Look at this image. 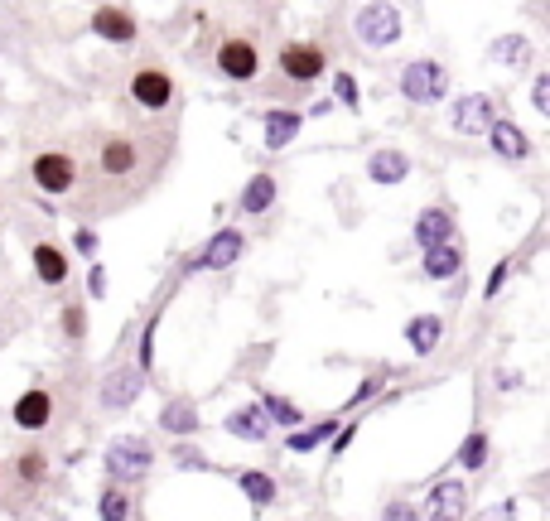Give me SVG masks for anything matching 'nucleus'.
<instances>
[{
	"label": "nucleus",
	"instance_id": "29",
	"mask_svg": "<svg viewBox=\"0 0 550 521\" xmlns=\"http://www.w3.org/2000/svg\"><path fill=\"white\" fill-rule=\"evenodd\" d=\"M488 454H493V439L483 435V430H468L454 459H459V468H468V473H483V468H488Z\"/></svg>",
	"mask_w": 550,
	"mask_h": 521
},
{
	"label": "nucleus",
	"instance_id": "43",
	"mask_svg": "<svg viewBox=\"0 0 550 521\" xmlns=\"http://www.w3.org/2000/svg\"><path fill=\"white\" fill-rule=\"evenodd\" d=\"M435 521H464V517H435Z\"/></svg>",
	"mask_w": 550,
	"mask_h": 521
},
{
	"label": "nucleus",
	"instance_id": "19",
	"mask_svg": "<svg viewBox=\"0 0 550 521\" xmlns=\"http://www.w3.org/2000/svg\"><path fill=\"white\" fill-rule=\"evenodd\" d=\"M406 174H411V155H406V150H396V145H386V150H377V155L367 160V179H372V184H382V189H396Z\"/></svg>",
	"mask_w": 550,
	"mask_h": 521
},
{
	"label": "nucleus",
	"instance_id": "27",
	"mask_svg": "<svg viewBox=\"0 0 550 521\" xmlns=\"http://www.w3.org/2000/svg\"><path fill=\"white\" fill-rule=\"evenodd\" d=\"M256 406H261V415H266L271 425H280V430H300V425H304V411L295 406V401H290V396L261 391V401H256Z\"/></svg>",
	"mask_w": 550,
	"mask_h": 521
},
{
	"label": "nucleus",
	"instance_id": "31",
	"mask_svg": "<svg viewBox=\"0 0 550 521\" xmlns=\"http://www.w3.org/2000/svg\"><path fill=\"white\" fill-rule=\"evenodd\" d=\"M102 521H131V493L121 483L102 488Z\"/></svg>",
	"mask_w": 550,
	"mask_h": 521
},
{
	"label": "nucleus",
	"instance_id": "12",
	"mask_svg": "<svg viewBox=\"0 0 550 521\" xmlns=\"http://www.w3.org/2000/svg\"><path fill=\"white\" fill-rule=\"evenodd\" d=\"M87 29H92L102 44H121V49L140 39L136 15H126L121 5H97V10H92V20H87Z\"/></svg>",
	"mask_w": 550,
	"mask_h": 521
},
{
	"label": "nucleus",
	"instance_id": "37",
	"mask_svg": "<svg viewBox=\"0 0 550 521\" xmlns=\"http://www.w3.org/2000/svg\"><path fill=\"white\" fill-rule=\"evenodd\" d=\"M531 107L550 116V73H536V83H531Z\"/></svg>",
	"mask_w": 550,
	"mask_h": 521
},
{
	"label": "nucleus",
	"instance_id": "26",
	"mask_svg": "<svg viewBox=\"0 0 550 521\" xmlns=\"http://www.w3.org/2000/svg\"><path fill=\"white\" fill-rule=\"evenodd\" d=\"M425 507H430V517H464V507H468L464 483H454V478H449V483H435Z\"/></svg>",
	"mask_w": 550,
	"mask_h": 521
},
{
	"label": "nucleus",
	"instance_id": "25",
	"mask_svg": "<svg viewBox=\"0 0 550 521\" xmlns=\"http://www.w3.org/2000/svg\"><path fill=\"white\" fill-rule=\"evenodd\" d=\"M343 425V415H324L319 425H300V430H290V439H285V449L290 454H304V449H319V444H329L333 430Z\"/></svg>",
	"mask_w": 550,
	"mask_h": 521
},
{
	"label": "nucleus",
	"instance_id": "7",
	"mask_svg": "<svg viewBox=\"0 0 550 521\" xmlns=\"http://www.w3.org/2000/svg\"><path fill=\"white\" fill-rule=\"evenodd\" d=\"M131 102L140 111H165L174 102V78H169L160 63H140L131 73Z\"/></svg>",
	"mask_w": 550,
	"mask_h": 521
},
{
	"label": "nucleus",
	"instance_id": "30",
	"mask_svg": "<svg viewBox=\"0 0 550 521\" xmlns=\"http://www.w3.org/2000/svg\"><path fill=\"white\" fill-rule=\"evenodd\" d=\"M160 319H165V304L145 319V329H140V343H136V367L150 377V367H155V338H160Z\"/></svg>",
	"mask_w": 550,
	"mask_h": 521
},
{
	"label": "nucleus",
	"instance_id": "3",
	"mask_svg": "<svg viewBox=\"0 0 550 521\" xmlns=\"http://www.w3.org/2000/svg\"><path fill=\"white\" fill-rule=\"evenodd\" d=\"M150 468H155V449H150L140 435H116L107 444V473H111V483L131 488V483H140Z\"/></svg>",
	"mask_w": 550,
	"mask_h": 521
},
{
	"label": "nucleus",
	"instance_id": "20",
	"mask_svg": "<svg viewBox=\"0 0 550 521\" xmlns=\"http://www.w3.org/2000/svg\"><path fill=\"white\" fill-rule=\"evenodd\" d=\"M261 126H266V140H261V145H266L271 155H280L290 140L300 136L304 116H300V111H290V107H275V111H266V116H261Z\"/></svg>",
	"mask_w": 550,
	"mask_h": 521
},
{
	"label": "nucleus",
	"instance_id": "18",
	"mask_svg": "<svg viewBox=\"0 0 550 521\" xmlns=\"http://www.w3.org/2000/svg\"><path fill=\"white\" fill-rule=\"evenodd\" d=\"M488 58H493V68L522 73V68H531V58H536V44H531L526 34H502V39L488 44Z\"/></svg>",
	"mask_w": 550,
	"mask_h": 521
},
{
	"label": "nucleus",
	"instance_id": "10",
	"mask_svg": "<svg viewBox=\"0 0 550 521\" xmlns=\"http://www.w3.org/2000/svg\"><path fill=\"white\" fill-rule=\"evenodd\" d=\"M10 420H15V430H25V435L49 430V425H54V396H49V386H29V391H20L15 406H10Z\"/></svg>",
	"mask_w": 550,
	"mask_h": 521
},
{
	"label": "nucleus",
	"instance_id": "15",
	"mask_svg": "<svg viewBox=\"0 0 550 521\" xmlns=\"http://www.w3.org/2000/svg\"><path fill=\"white\" fill-rule=\"evenodd\" d=\"M275 198H280V179L275 174H251L247 184H242V193H237V213L242 218H261V213H271Z\"/></svg>",
	"mask_w": 550,
	"mask_h": 521
},
{
	"label": "nucleus",
	"instance_id": "33",
	"mask_svg": "<svg viewBox=\"0 0 550 521\" xmlns=\"http://www.w3.org/2000/svg\"><path fill=\"white\" fill-rule=\"evenodd\" d=\"M333 107H348V111L362 107V87H358V78H353L348 68H338V73H333Z\"/></svg>",
	"mask_w": 550,
	"mask_h": 521
},
{
	"label": "nucleus",
	"instance_id": "14",
	"mask_svg": "<svg viewBox=\"0 0 550 521\" xmlns=\"http://www.w3.org/2000/svg\"><path fill=\"white\" fill-rule=\"evenodd\" d=\"M488 145H493V155L497 160H507V165H526L531 160V136H526L517 121H507V116H497L493 126H488Z\"/></svg>",
	"mask_w": 550,
	"mask_h": 521
},
{
	"label": "nucleus",
	"instance_id": "34",
	"mask_svg": "<svg viewBox=\"0 0 550 521\" xmlns=\"http://www.w3.org/2000/svg\"><path fill=\"white\" fill-rule=\"evenodd\" d=\"M63 338H68L73 348H78V343L87 338V309H83L78 300H73V304H63Z\"/></svg>",
	"mask_w": 550,
	"mask_h": 521
},
{
	"label": "nucleus",
	"instance_id": "17",
	"mask_svg": "<svg viewBox=\"0 0 550 521\" xmlns=\"http://www.w3.org/2000/svg\"><path fill=\"white\" fill-rule=\"evenodd\" d=\"M420 271H425V280H435V285L454 280V275H464V247H459V242L425 247V256H420Z\"/></svg>",
	"mask_w": 550,
	"mask_h": 521
},
{
	"label": "nucleus",
	"instance_id": "23",
	"mask_svg": "<svg viewBox=\"0 0 550 521\" xmlns=\"http://www.w3.org/2000/svg\"><path fill=\"white\" fill-rule=\"evenodd\" d=\"M198 425H203V415H198V406H193L189 396L165 401V411H160V430H165V435L189 439V435H198Z\"/></svg>",
	"mask_w": 550,
	"mask_h": 521
},
{
	"label": "nucleus",
	"instance_id": "42",
	"mask_svg": "<svg viewBox=\"0 0 550 521\" xmlns=\"http://www.w3.org/2000/svg\"><path fill=\"white\" fill-rule=\"evenodd\" d=\"M329 111H333V102H329V97H319V102L309 107V116H329Z\"/></svg>",
	"mask_w": 550,
	"mask_h": 521
},
{
	"label": "nucleus",
	"instance_id": "11",
	"mask_svg": "<svg viewBox=\"0 0 550 521\" xmlns=\"http://www.w3.org/2000/svg\"><path fill=\"white\" fill-rule=\"evenodd\" d=\"M140 391H145V372L140 367H116L107 382H102V411H111V415L131 411L140 401Z\"/></svg>",
	"mask_w": 550,
	"mask_h": 521
},
{
	"label": "nucleus",
	"instance_id": "9",
	"mask_svg": "<svg viewBox=\"0 0 550 521\" xmlns=\"http://www.w3.org/2000/svg\"><path fill=\"white\" fill-rule=\"evenodd\" d=\"M280 73L295 87H309L329 73V58H324L319 44H285V49H280Z\"/></svg>",
	"mask_w": 550,
	"mask_h": 521
},
{
	"label": "nucleus",
	"instance_id": "4",
	"mask_svg": "<svg viewBox=\"0 0 550 521\" xmlns=\"http://www.w3.org/2000/svg\"><path fill=\"white\" fill-rule=\"evenodd\" d=\"M242 256H247V232H242V227H218V232L184 261V275L189 271H232Z\"/></svg>",
	"mask_w": 550,
	"mask_h": 521
},
{
	"label": "nucleus",
	"instance_id": "6",
	"mask_svg": "<svg viewBox=\"0 0 550 521\" xmlns=\"http://www.w3.org/2000/svg\"><path fill=\"white\" fill-rule=\"evenodd\" d=\"M213 63H218V73L227 83H256L261 78V49L251 39H242V34L237 39H222Z\"/></svg>",
	"mask_w": 550,
	"mask_h": 521
},
{
	"label": "nucleus",
	"instance_id": "39",
	"mask_svg": "<svg viewBox=\"0 0 550 521\" xmlns=\"http://www.w3.org/2000/svg\"><path fill=\"white\" fill-rule=\"evenodd\" d=\"M382 521H425V517H420V507H411V502H386Z\"/></svg>",
	"mask_w": 550,
	"mask_h": 521
},
{
	"label": "nucleus",
	"instance_id": "22",
	"mask_svg": "<svg viewBox=\"0 0 550 521\" xmlns=\"http://www.w3.org/2000/svg\"><path fill=\"white\" fill-rule=\"evenodd\" d=\"M440 343H444V319L440 314H415L411 324H406V348H411L415 357H430Z\"/></svg>",
	"mask_w": 550,
	"mask_h": 521
},
{
	"label": "nucleus",
	"instance_id": "40",
	"mask_svg": "<svg viewBox=\"0 0 550 521\" xmlns=\"http://www.w3.org/2000/svg\"><path fill=\"white\" fill-rule=\"evenodd\" d=\"M473 521H517V502H493V507H483Z\"/></svg>",
	"mask_w": 550,
	"mask_h": 521
},
{
	"label": "nucleus",
	"instance_id": "21",
	"mask_svg": "<svg viewBox=\"0 0 550 521\" xmlns=\"http://www.w3.org/2000/svg\"><path fill=\"white\" fill-rule=\"evenodd\" d=\"M415 242H420V251L440 247V242H454V213H449V208H420V218H415Z\"/></svg>",
	"mask_w": 550,
	"mask_h": 521
},
{
	"label": "nucleus",
	"instance_id": "35",
	"mask_svg": "<svg viewBox=\"0 0 550 521\" xmlns=\"http://www.w3.org/2000/svg\"><path fill=\"white\" fill-rule=\"evenodd\" d=\"M507 275H512V256H502L493 271H488V285H483V300H497L502 295V285H507Z\"/></svg>",
	"mask_w": 550,
	"mask_h": 521
},
{
	"label": "nucleus",
	"instance_id": "24",
	"mask_svg": "<svg viewBox=\"0 0 550 521\" xmlns=\"http://www.w3.org/2000/svg\"><path fill=\"white\" fill-rule=\"evenodd\" d=\"M222 430L237 439H247V444H261V439L271 435V420L261 415V406H237L232 415H222Z\"/></svg>",
	"mask_w": 550,
	"mask_h": 521
},
{
	"label": "nucleus",
	"instance_id": "32",
	"mask_svg": "<svg viewBox=\"0 0 550 521\" xmlns=\"http://www.w3.org/2000/svg\"><path fill=\"white\" fill-rule=\"evenodd\" d=\"M15 473H20V483H25V488H39V483L49 478V454L25 449V454H20V464H15Z\"/></svg>",
	"mask_w": 550,
	"mask_h": 521
},
{
	"label": "nucleus",
	"instance_id": "38",
	"mask_svg": "<svg viewBox=\"0 0 550 521\" xmlns=\"http://www.w3.org/2000/svg\"><path fill=\"white\" fill-rule=\"evenodd\" d=\"M97 247H102V237H97L92 227H78V232H73V251H78V256H87V261H92V256H97Z\"/></svg>",
	"mask_w": 550,
	"mask_h": 521
},
{
	"label": "nucleus",
	"instance_id": "16",
	"mask_svg": "<svg viewBox=\"0 0 550 521\" xmlns=\"http://www.w3.org/2000/svg\"><path fill=\"white\" fill-rule=\"evenodd\" d=\"M29 261H34V275H39V285H49V290H58V285H68V251L54 247V242H34L29 247Z\"/></svg>",
	"mask_w": 550,
	"mask_h": 521
},
{
	"label": "nucleus",
	"instance_id": "1",
	"mask_svg": "<svg viewBox=\"0 0 550 521\" xmlns=\"http://www.w3.org/2000/svg\"><path fill=\"white\" fill-rule=\"evenodd\" d=\"M396 87H401V97L415 102V107H435V102L449 97V68H444L440 58H415V63L401 68V83Z\"/></svg>",
	"mask_w": 550,
	"mask_h": 521
},
{
	"label": "nucleus",
	"instance_id": "8",
	"mask_svg": "<svg viewBox=\"0 0 550 521\" xmlns=\"http://www.w3.org/2000/svg\"><path fill=\"white\" fill-rule=\"evenodd\" d=\"M449 121H454L459 136H488V126L497 121V102L488 92H464V97H454Z\"/></svg>",
	"mask_w": 550,
	"mask_h": 521
},
{
	"label": "nucleus",
	"instance_id": "13",
	"mask_svg": "<svg viewBox=\"0 0 550 521\" xmlns=\"http://www.w3.org/2000/svg\"><path fill=\"white\" fill-rule=\"evenodd\" d=\"M97 169L107 179H131L140 169V145L131 136H107L97 145Z\"/></svg>",
	"mask_w": 550,
	"mask_h": 521
},
{
	"label": "nucleus",
	"instance_id": "2",
	"mask_svg": "<svg viewBox=\"0 0 550 521\" xmlns=\"http://www.w3.org/2000/svg\"><path fill=\"white\" fill-rule=\"evenodd\" d=\"M353 34H358V44H367V49H391V44H401L406 20H401V10L391 0H367L358 10V20H353Z\"/></svg>",
	"mask_w": 550,
	"mask_h": 521
},
{
	"label": "nucleus",
	"instance_id": "41",
	"mask_svg": "<svg viewBox=\"0 0 550 521\" xmlns=\"http://www.w3.org/2000/svg\"><path fill=\"white\" fill-rule=\"evenodd\" d=\"M87 285H92V300H102V295H107V271H102L97 261H92V275H87Z\"/></svg>",
	"mask_w": 550,
	"mask_h": 521
},
{
	"label": "nucleus",
	"instance_id": "5",
	"mask_svg": "<svg viewBox=\"0 0 550 521\" xmlns=\"http://www.w3.org/2000/svg\"><path fill=\"white\" fill-rule=\"evenodd\" d=\"M29 179L44 198H63V193L78 189V160L68 150H39L29 160Z\"/></svg>",
	"mask_w": 550,
	"mask_h": 521
},
{
	"label": "nucleus",
	"instance_id": "28",
	"mask_svg": "<svg viewBox=\"0 0 550 521\" xmlns=\"http://www.w3.org/2000/svg\"><path fill=\"white\" fill-rule=\"evenodd\" d=\"M237 488L247 493L251 507H271L275 493H280V488H275V478H271V473H261V468H242V473H237Z\"/></svg>",
	"mask_w": 550,
	"mask_h": 521
},
{
	"label": "nucleus",
	"instance_id": "36",
	"mask_svg": "<svg viewBox=\"0 0 550 521\" xmlns=\"http://www.w3.org/2000/svg\"><path fill=\"white\" fill-rule=\"evenodd\" d=\"M386 391V372H377V377H367V382L358 386V391H353V401H348V411H358V406H367V401H372V396H382Z\"/></svg>",
	"mask_w": 550,
	"mask_h": 521
}]
</instances>
